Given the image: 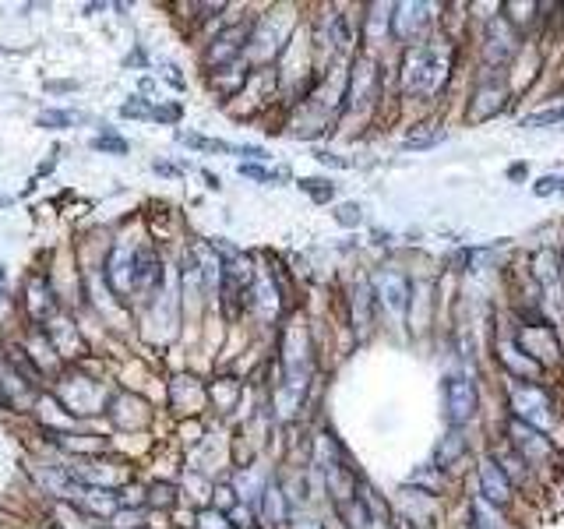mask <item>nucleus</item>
<instances>
[{
	"label": "nucleus",
	"mask_w": 564,
	"mask_h": 529,
	"mask_svg": "<svg viewBox=\"0 0 564 529\" xmlns=\"http://www.w3.org/2000/svg\"><path fill=\"white\" fill-rule=\"evenodd\" d=\"M159 120H177L180 117V106H166V110H156Z\"/></svg>",
	"instance_id": "obj_16"
},
{
	"label": "nucleus",
	"mask_w": 564,
	"mask_h": 529,
	"mask_svg": "<svg viewBox=\"0 0 564 529\" xmlns=\"http://www.w3.org/2000/svg\"><path fill=\"white\" fill-rule=\"evenodd\" d=\"M339 223H346V226L360 223V209H357V205H342V209H339Z\"/></svg>",
	"instance_id": "obj_12"
},
{
	"label": "nucleus",
	"mask_w": 564,
	"mask_h": 529,
	"mask_svg": "<svg viewBox=\"0 0 564 529\" xmlns=\"http://www.w3.org/2000/svg\"><path fill=\"white\" fill-rule=\"evenodd\" d=\"M561 120H564V106H557V110H547V113H533V117H526V127L561 124Z\"/></svg>",
	"instance_id": "obj_7"
},
{
	"label": "nucleus",
	"mask_w": 564,
	"mask_h": 529,
	"mask_svg": "<svg viewBox=\"0 0 564 529\" xmlns=\"http://www.w3.org/2000/svg\"><path fill=\"white\" fill-rule=\"evenodd\" d=\"M275 512V519H282L286 515V505H282V498H279V491H268V515Z\"/></svg>",
	"instance_id": "obj_13"
},
{
	"label": "nucleus",
	"mask_w": 564,
	"mask_h": 529,
	"mask_svg": "<svg viewBox=\"0 0 564 529\" xmlns=\"http://www.w3.org/2000/svg\"><path fill=\"white\" fill-rule=\"evenodd\" d=\"M476 413V385L466 378H452L448 381V417L452 424H466Z\"/></svg>",
	"instance_id": "obj_2"
},
{
	"label": "nucleus",
	"mask_w": 564,
	"mask_h": 529,
	"mask_svg": "<svg viewBox=\"0 0 564 529\" xmlns=\"http://www.w3.org/2000/svg\"><path fill=\"white\" fill-rule=\"evenodd\" d=\"M385 300H388V307H395V311H402L406 307V279H399V276H388L385 279Z\"/></svg>",
	"instance_id": "obj_5"
},
{
	"label": "nucleus",
	"mask_w": 564,
	"mask_h": 529,
	"mask_svg": "<svg viewBox=\"0 0 564 529\" xmlns=\"http://www.w3.org/2000/svg\"><path fill=\"white\" fill-rule=\"evenodd\" d=\"M120 113H124V117H149V106L141 103V99H131Z\"/></svg>",
	"instance_id": "obj_11"
},
{
	"label": "nucleus",
	"mask_w": 564,
	"mask_h": 529,
	"mask_svg": "<svg viewBox=\"0 0 564 529\" xmlns=\"http://www.w3.org/2000/svg\"><path fill=\"white\" fill-rule=\"evenodd\" d=\"M39 124H60V127H64V124H71V113H43V117H39Z\"/></svg>",
	"instance_id": "obj_14"
},
{
	"label": "nucleus",
	"mask_w": 564,
	"mask_h": 529,
	"mask_svg": "<svg viewBox=\"0 0 564 529\" xmlns=\"http://www.w3.org/2000/svg\"><path fill=\"white\" fill-rule=\"evenodd\" d=\"M441 82V53L438 50H416L406 64V85L413 92H434Z\"/></svg>",
	"instance_id": "obj_1"
},
{
	"label": "nucleus",
	"mask_w": 564,
	"mask_h": 529,
	"mask_svg": "<svg viewBox=\"0 0 564 529\" xmlns=\"http://www.w3.org/2000/svg\"><path fill=\"white\" fill-rule=\"evenodd\" d=\"M92 149H99V152H117V156H124L127 152V142H120V138H96V142H92Z\"/></svg>",
	"instance_id": "obj_8"
},
{
	"label": "nucleus",
	"mask_w": 564,
	"mask_h": 529,
	"mask_svg": "<svg viewBox=\"0 0 564 529\" xmlns=\"http://www.w3.org/2000/svg\"><path fill=\"white\" fill-rule=\"evenodd\" d=\"M156 279H163V269H159L156 254H152V251H141L138 261H134V279H131V286L156 283Z\"/></svg>",
	"instance_id": "obj_4"
},
{
	"label": "nucleus",
	"mask_w": 564,
	"mask_h": 529,
	"mask_svg": "<svg viewBox=\"0 0 564 529\" xmlns=\"http://www.w3.org/2000/svg\"><path fill=\"white\" fill-rule=\"evenodd\" d=\"M201 529H230V522H226V515H219V512H205L201 515Z\"/></svg>",
	"instance_id": "obj_10"
},
{
	"label": "nucleus",
	"mask_w": 564,
	"mask_h": 529,
	"mask_svg": "<svg viewBox=\"0 0 564 529\" xmlns=\"http://www.w3.org/2000/svg\"><path fill=\"white\" fill-rule=\"evenodd\" d=\"M448 455H452V459H455V455H462V438H459V434H452V441H445V445H441V452H438L441 466L448 462Z\"/></svg>",
	"instance_id": "obj_9"
},
{
	"label": "nucleus",
	"mask_w": 564,
	"mask_h": 529,
	"mask_svg": "<svg viewBox=\"0 0 564 529\" xmlns=\"http://www.w3.org/2000/svg\"><path fill=\"white\" fill-rule=\"evenodd\" d=\"M240 173H244V177H254V180H272L261 166H240Z\"/></svg>",
	"instance_id": "obj_15"
},
{
	"label": "nucleus",
	"mask_w": 564,
	"mask_h": 529,
	"mask_svg": "<svg viewBox=\"0 0 564 529\" xmlns=\"http://www.w3.org/2000/svg\"><path fill=\"white\" fill-rule=\"evenodd\" d=\"M300 187L311 194L314 202H328L332 198V184H325V180H300Z\"/></svg>",
	"instance_id": "obj_6"
},
{
	"label": "nucleus",
	"mask_w": 564,
	"mask_h": 529,
	"mask_svg": "<svg viewBox=\"0 0 564 529\" xmlns=\"http://www.w3.org/2000/svg\"><path fill=\"white\" fill-rule=\"evenodd\" d=\"M480 487H483V501H487V505H508V498H512V480H508L494 462H483Z\"/></svg>",
	"instance_id": "obj_3"
}]
</instances>
